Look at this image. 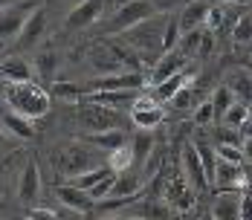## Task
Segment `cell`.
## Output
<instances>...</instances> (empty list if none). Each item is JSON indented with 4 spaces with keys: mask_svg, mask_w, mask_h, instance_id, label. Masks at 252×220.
<instances>
[{
    "mask_svg": "<svg viewBox=\"0 0 252 220\" xmlns=\"http://www.w3.org/2000/svg\"><path fill=\"white\" fill-rule=\"evenodd\" d=\"M3 98H6L9 110L21 113L26 119H38V116H47L52 96L44 87H38L35 81H24V84H6Z\"/></svg>",
    "mask_w": 252,
    "mask_h": 220,
    "instance_id": "1",
    "label": "cell"
},
{
    "mask_svg": "<svg viewBox=\"0 0 252 220\" xmlns=\"http://www.w3.org/2000/svg\"><path fill=\"white\" fill-rule=\"evenodd\" d=\"M99 165H104V162L99 159L96 148L87 145L84 139H70L67 145L55 148V168L61 174H67L70 180L78 177V174H84V171H93Z\"/></svg>",
    "mask_w": 252,
    "mask_h": 220,
    "instance_id": "2",
    "label": "cell"
},
{
    "mask_svg": "<svg viewBox=\"0 0 252 220\" xmlns=\"http://www.w3.org/2000/svg\"><path fill=\"white\" fill-rule=\"evenodd\" d=\"M162 29H165V21H157V18H151V21H145V24L133 26L130 32H125V44L130 49H136L139 55H145V61L148 64H157L159 61V55H162Z\"/></svg>",
    "mask_w": 252,
    "mask_h": 220,
    "instance_id": "3",
    "label": "cell"
},
{
    "mask_svg": "<svg viewBox=\"0 0 252 220\" xmlns=\"http://www.w3.org/2000/svg\"><path fill=\"white\" fill-rule=\"evenodd\" d=\"M151 18H157V9H154L151 0H125V3L113 12V18H110V24H107V35H125L133 26L145 24V21H151Z\"/></svg>",
    "mask_w": 252,
    "mask_h": 220,
    "instance_id": "4",
    "label": "cell"
},
{
    "mask_svg": "<svg viewBox=\"0 0 252 220\" xmlns=\"http://www.w3.org/2000/svg\"><path fill=\"white\" fill-rule=\"evenodd\" d=\"M44 6V0H21L9 9L0 12V41H12L21 35V29L26 26V21L32 18V12H38Z\"/></svg>",
    "mask_w": 252,
    "mask_h": 220,
    "instance_id": "5",
    "label": "cell"
},
{
    "mask_svg": "<svg viewBox=\"0 0 252 220\" xmlns=\"http://www.w3.org/2000/svg\"><path fill=\"white\" fill-rule=\"evenodd\" d=\"M78 122L90 127L87 133H101V130H125V119L119 116V110L101 107V104H81L78 107Z\"/></svg>",
    "mask_w": 252,
    "mask_h": 220,
    "instance_id": "6",
    "label": "cell"
},
{
    "mask_svg": "<svg viewBox=\"0 0 252 220\" xmlns=\"http://www.w3.org/2000/svg\"><path fill=\"white\" fill-rule=\"evenodd\" d=\"M148 81L142 73H113V75H99L93 81L84 84V96L90 93H113V90H142Z\"/></svg>",
    "mask_w": 252,
    "mask_h": 220,
    "instance_id": "7",
    "label": "cell"
},
{
    "mask_svg": "<svg viewBox=\"0 0 252 220\" xmlns=\"http://www.w3.org/2000/svg\"><path fill=\"white\" fill-rule=\"evenodd\" d=\"M194 191H197V189H194L183 174H177V177H171V180L162 186V200H165V206L174 209V212H191L194 203H197Z\"/></svg>",
    "mask_w": 252,
    "mask_h": 220,
    "instance_id": "8",
    "label": "cell"
},
{
    "mask_svg": "<svg viewBox=\"0 0 252 220\" xmlns=\"http://www.w3.org/2000/svg\"><path fill=\"white\" fill-rule=\"evenodd\" d=\"M122 215L136 218V220H177V212L165 206V200H159V197H145V191H142V200L130 203Z\"/></svg>",
    "mask_w": 252,
    "mask_h": 220,
    "instance_id": "9",
    "label": "cell"
},
{
    "mask_svg": "<svg viewBox=\"0 0 252 220\" xmlns=\"http://www.w3.org/2000/svg\"><path fill=\"white\" fill-rule=\"evenodd\" d=\"M104 3L107 0H81L78 6L70 9V15L64 18V29L67 32H78V29H87L104 15Z\"/></svg>",
    "mask_w": 252,
    "mask_h": 220,
    "instance_id": "10",
    "label": "cell"
},
{
    "mask_svg": "<svg viewBox=\"0 0 252 220\" xmlns=\"http://www.w3.org/2000/svg\"><path fill=\"white\" fill-rule=\"evenodd\" d=\"M180 165H183V177H186V180H189L197 191H200V189H206V186H212V183H209V177H206V168H203L200 154H197L194 142H186V145H183Z\"/></svg>",
    "mask_w": 252,
    "mask_h": 220,
    "instance_id": "11",
    "label": "cell"
},
{
    "mask_svg": "<svg viewBox=\"0 0 252 220\" xmlns=\"http://www.w3.org/2000/svg\"><path fill=\"white\" fill-rule=\"evenodd\" d=\"M247 183V171L244 165H235V162H226V159H218L215 165V177H212V186L218 191H241Z\"/></svg>",
    "mask_w": 252,
    "mask_h": 220,
    "instance_id": "12",
    "label": "cell"
},
{
    "mask_svg": "<svg viewBox=\"0 0 252 220\" xmlns=\"http://www.w3.org/2000/svg\"><path fill=\"white\" fill-rule=\"evenodd\" d=\"M241 203H244V191H220L209 215L215 220H241Z\"/></svg>",
    "mask_w": 252,
    "mask_h": 220,
    "instance_id": "13",
    "label": "cell"
},
{
    "mask_svg": "<svg viewBox=\"0 0 252 220\" xmlns=\"http://www.w3.org/2000/svg\"><path fill=\"white\" fill-rule=\"evenodd\" d=\"M186 64H189V58H186L180 49L159 55V61L154 64V70H151V84H162L165 78H171V75L183 73V70H186Z\"/></svg>",
    "mask_w": 252,
    "mask_h": 220,
    "instance_id": "14",
    "label": "cell"
},
{
    "mask_svg": "<svg viewBox=\"0 0 252 220\" xmlns=\"http://www.w3.org/2000/svg\"><path fill=\"white\" fill-rule=\"evenodd\" d=\"M44 29H47V12H44V6L38 9V12H32V18L26 21V26L21 29V35H18V44L15 49L21 52V49H29L35 47L41 38H44Z\"/></svg>",
    "mask_w": 252,
    "mask_h": 220,
    "instance_id": "15",
    "label": "cell"
},
{
    "mask_svg": "<svg viewBox=\"0 0 252 220\" xmlns=\"http://www.w3.org/2000/svg\"><path fill=\"white\" fill-rule=\"evenodd\" d=\"M55 197L67 206V209H73V212H78V215H87L93 206H96V200L87 194V191H81V189H76L73 183H67V186H58L55 189Z\"/></svg>",
    "mask_w": 252,
    "mask_h": 220,
    "instance_id": "16",
    "label": "cell"
},
{
    "mask_svg": "<svg viewBox=\"0 0 252 220\" xmlns=\"http://www.w3.org/2000/svg\"><path fill=\"white\" fill-rule=\"evenodd\" d=\"M206 12H209V3H206V0H189V3L183 6V12L177 15L183 35H186V32H194V29H203V26H206Z\"/></svg>",
    "mask_w": 252,
    "mask_h": 220,
    "instance_id": "17",
    "label": "cell"
},
{
    "mask_svg": "<svg viewBox=\"0 0 252 220\" xmlns=\"http://www.w3.org/2000/svg\"><path fill=\"white\" fill-rule=\"evenodd\" d=\"M0 127L9 133V136H15V139H35V125L32 119H26L21 113H15V110H3V116H0Z\"/></svg>",
    "mask_w": 252,
    "mask_h": 220,
    "instance_id": "18",
    "label": "cell"
},
{
    "mask_svg": "<svg viewBox=\"0 0 252 220\" xmlns=\"http://www.w3.org/2000/svg\"><path fill=\"white\" fill-rule=\"evenodd\" d=\"M194 81V70H183V73L171 75V78H165L162 84H154L151 96L157 98V101H171V98L183 90V87H189Z\"/></svg>",
    "mask_w": 252,
    "mask_h": 220,
    "instance_id": "19",
    "label": "cell"
},
{
    "mask_svg": "<svg viewBox=\"0 0 252 220\" xmlns=\"http://www.w3.org/2000/svg\"><path fill=\"white\" fill-rule=\"evenodd\" d=\"M0 75H3L9 84H24V81H32L35 70H32V64L24 61L21 55H12V58H3V61H0Z\"/></svg>",
    "mask_w": 252,
    "mask_h": 220,
    "instance_id": "20",
    "label": "cell"
},
{
    "mask_svg": "<svg viewBox=\"0 0 252 220\" xmlns=\"http://www.w3.org/2000/svg\"><path fill=\"white\" fill-rule=\"evenodd\" d=\"M78 139H84L87 145L99 148V151H107V154H113V151H119V148L127 145V133L125 130H101V133H81Z\"/></svg>",
    "mask_w": 252,
    "mask_h": 220,
    "instance_id": "21",
    "label": "cell"
},
{
    "mask_svg": "<svg viewBox=\"0 0 252 220\" xmlns=\"http://www.w3.org/2000/svg\"><path fill=\"white\" fill-rule=\"evenodd\" d=\"M136 96H139V90H113V93H90L87 101L110 107V110H122V107H133Z\"/></svg>",
    "mask_w": 252,
    "mask_h": 220,
    "instance_id": "22",
    "label": "cell"
},
{
    "mask_svg": "<svg viewBox=\"0 0 252 220\" xmlns=\"http://www.w3.org/2000/svg\"><path fill=\"white\" fill-rule=\"evenodd\" d=\"M90 64H93V70H99L101 75L125 73V67L119 64V58L110 52V47H107V44H101V47H93V49H90Z\"/></svg>",
    "mask_w": 252,
    "mask_h": 220,
    "instance_id": "23",
    "label": "cell"
},
{
    "mask_svg": "<svg viewBox=\"0 0 252 220\" xmlns=\"http://www.w3.org/2000/svg\"><path fill=\"white\" fill-rule=\"evenodd\" d=\"M18 194L24 203H32L35 197L41 194V171H38V162H26L24 174H21V183H18Z\"/></svg>",
    "mask_w": 252,
    "mask_h": 220,
    "instance_id": "24",
    "label": "cell"
},
{
    "mask_svg": "<svg viewBox=\"0 0 252 220\" xmlns=\"http://www.w3.org/2000/svg\"><path fill=\"white\" fill-rule=\"evenodd\" d=\"M226 87L232 90L235 101H244V104H250V107H252V75L247 73V70L229 75V78H226Z\"/></svg>",
    "mask_w": 252,
    "mask_h": 220,
    "instance_id": "25",
    "label": "cell"
},
{
    "mask_svg": "<svg viewBox=\"0 0 252 220\" xmlns=\"http://www.w3.org/2000/svg\"><path fill=\"white\" fill-rule=\"evenodd\" d=\"M113 168L104 162V165H99V168H93V171H84V174H78V177H73V180H67V183H73L76 189H81V191H87L90 194V189H96L101 180H107V177H113Z\"/></svg>",
    "mask_w": 252,
    "mask_h": 220,
    "instance_id": "26",
    "label": "cell"
},
{
    "mask_svg": "<svg viewBox=\"0 0 252 220\" xmlns=\"http://www.w3.org/2000/svg\"><path fill=\"white\" fill-rule=\"evenodd\" d=\"M130 151H133V168H136V171H142V165L148 162V157L154 154V136H151V130L136 133V139L130 142Z\"/></svg>",
    "mask_w": 252,
    "mask_h": 220,
    "instance_id": "27",
    "label": "cell"
},
{
    "mask_svg": "<svg viewBox=\"0 0 252 220\" xmlns=\"http://www.w3.org/2000/svg\"><path fill=\"white\" fill-rule=\"evenodd\" d=\"M162 119H165V113H162L159 104H157V107H142V110H130V122L136 125V127H142V130L157 127Z\"/></svg>",
    "mask_w": 252,
    "mask_h": 220,
    "instance_id": "28",
    "label": "cell"
},
{
    "mask_svg": "<svg viewBox=\"0 0 252 220\" xmlns=\"http://www.w3.org/2000/svg\"><path fill=\"white\" fill-rule=\"evenodd\" d=\"M32 70H35V75H38V78H41L44 84H55V70H58V58H55L52 52H44V55H38V58H35Z\"/></svg>",
    "mask_w": 252,
    "mask_h": 220,
    "instance_id": "29",
    "label": "cell"
},
{
    "mask_svg": "<svg viewBox=\"0 0 252 220\" xmlns=\"http://www.w3.org/2000/svg\"><path fill=\"white\" fill-rule=\"evenodd\" d=\"M235 104V96H232V90H229L226 84H220L215 93H212V107H215V125L223 122V116H226V110Z\"/></svg>",
    "mask_w": 252,
    "mask_h": 220,
    "instance_id": "30",
    "label": "cell"
},
{
    "mask_svg": "<svg viewBox=\"0 0 252 220\" xmlns=\"http://www.w3.org/2000/svg\"><path fill=\"white\" fill-rule=\"evenodd\" d=\"M52 98H67V101H81L84 96V84H78V81H55L50 90Z\"/></svg>",
    "mask_w": 252,
    "mask_h": 220,
    "instance_id": "31",
    "label": "cell"
},
{
    "mask_svg": "<svg viewBox=\"0 0 252 220\" xmlns=\"http://www.w3.org/2000/svg\"><path fill=\"white\" fill-rule=\"evenodd\" d=\"M180 38H183V29H180V21L177 18H165V29H162V55L165 52H174L180 47Z\"/></svg>",
    "mask_w": 252,
    "mask_h": 220,
    "instance_id": "32",
    "label": "cell"
},
{
    "mask_svg": "<svg viewBox=\"0 0 252 220\" xmlns=\"http://www.w3.org/2000/svg\"><path fill=\"white\" fill-rule=\"evenodd\" d=\"M232 41L238 44V47H252V15H241L235 26H232Z\"/></svg>",
    "mask_w": 252,
    "mask_h": 220,
    "instance_id": "33",
    "label": "cell"
},
{
    "mask_svg": "<svg viewBox=\"0 0 252 220\" xmlns=\"http://www.w3.org/2000/svg\"><path fill=\"white\" fill-rule=\"evenodd\" d=\"M107 165H110L116 174L130 171V168H133V151H130V145L113 151V154H110V159H107Z\"/></svg>",
    "mask_w": 252,
    "mask_h": 220,
    "instance_id": "34",
    "label": "cell"
},
{
    "mask_svg": "<svg viewBox=\"0 0 252 220\" xmlns=\"http://www.w3.org/2000/svg\"><path fill=\"white\" fill-rule=\"evenodd\" d=\"M203 32L206 29H194V32H186L183 38H180V52L186 55V58H197V49H200V41H203Z\"/></svg>",
    "mask_w": 252,
    "mask_h": 220,
    "instance_id": "35",
    "label": "cell"
},
{
    "mask_svg": "<svg viewBox=\"0 0 252 220\" xmlns=\"http://www.w3.org/2000/svg\"><path fill=\"white\" fill-rule=\"evenodd\" d=\"M250 104H244V101H235L232 107L226 110V116H223V122L220 125H229V127H241V125L250 119Z\"/></svg>",
    "mask_w": 252,
    "mask_h": 220,
    "instance_id": "36",
    "label": "cell"
},
{
    "mask_svg": "<svg viewBox=\"0 0 252 220\" xmlns=\"http://www.w3.org/2000/svg\"><path fill=\"white\" fill-rule=\"evenodd\" d=\"M194 148H197V154H200V162H203V168H206V177H209V183H212L215 165H218V154H215L212 145H203V142H194Z\"/></svg>",
    "mask_w": 252,
    "mask_h": 220,
    "instance_id": "37",
    "label": "cell"
},
{
    "mask_svg": "<svg viewBox=\"0 0 252 220\" xmlns=\"http://www.w3.org/2000/svg\"><path fill=\"white\" fill-rule=\"evenodd\" d=\"M215 133H218V145H235V148L244 145V139H241V130H238V127L218 125V127H215Z\"/></svg>",
    "mask_w": 252,
    "mask_h": 220,
    "instance_id": "38",
    "label": "cell"
},
{
    "mask_svg": "<svg viewBox=\"0 0 252 220\" xmlns=\"http://www.w3.org/2000/svg\"><path fill=\"white\" fill-rule=\"evenodd\" d=\"M215 154H218V159H226V162H235V165H244L247 159H244V151L235 145H215Z\"/></svg>",
    "mask_w": 252,
    "mask_h": 220,
    "instance_id": "39",
    "label": "cell"
},
{
    "mask_svg": "<svg viewBox=\"0 0 252 220\" xmlns=\"http://www.w3.org/2000/svg\"><path fill=\"white\" fill-rule=\"evenodd\" d=\"M223 24H226V12H223L220 6H209V12H206V29L215 35Z\"/></svg>",
    "mask_w": 252,
    "mask_h": 220,
    "instance_id": "40",
    "label": "cell"
},
{
    "mask_svg": "<svg viewBox=\"0 0 252 220\" xmlns=\"http://www.w3.org/2000/svg\"><path fill=\"white\" fill-rule=\"evenodd\" d=\"M194 122L197 125H215V107H212V98H206L197 104L194 110Z\"/></svg>",
    "mask_w": 252,
    "mask_h": 220,
    "instance_id": "41",
    "label": "cell"
},
{
    "mask_svg": "<svg viewBox=\"0 0 252 220\" xmlns=\"http://www.w3.org/2000/svg\"><path fill=\"white\" fill-rule=\"evenodd\" d=\"M171 101H174L180 110H183V107H191V104H194V87H191V84H189V87H183Z\"/></svg>",
    "mask_w": 252,
    "mask_h": 220,
    "instance_id": "42",
    "label": "cell"
},
{
    "mask_svg": "<svg viewBox=\"0 0 252 220\" xmlns=\"http://www.w3.org/2000/svg\"><path fill=\"white\" fill-rule=\"evenodd\" d=\"M212 49H215V35L206 29V32H203V41H200V49H197V58H209Z\"/></svg>",
    "mask_w": 252,
    "mask_h": 220,
    "instance_id": "43",
    "label": "cell"
},
{
    "mask_svg": "<svg viewBox=\"0 0 252 220\" xmlns=\"http://www.w3.org/2000/svg\"><path fill=\"white\" fill-rule=\"evenodd\" d=\"M241 220H252V191H244V203H241Z\"/></svg>",
    "mask_w": 252,
    "mask_h": 220,
    "instance_id": "44",
    "label": "cell"
},
{
    "mask_svg": "<svg viewBox=\"0 0 252 220\" xmlns=\"http://www.w3.org/2000/svg\"><path fill=\"white\" fill-rule=\"evenodd\" d=\"M29 220H58V218H55V212L38 206V209H32V212H29Z\"/></svg>",
    "mask_w": 252,
    "mask_h": 220,
    "instance_id": "45",
    "label": "cell"
},
{
    "mask_svg": "<svg viewBox=\"0 0 252 220\" xmlns=\"http://www.w3.org/2000/svg\"><path fill=\"white\" fill-rule=\"evenodd\" d=\"M238 130H241V139H252V110H250V119L241 125Z\"/></svg>",
    "mask_w": 252,
    "mask_h": 220,
    "instance_id": "46",
    "label": "cell"
},
{
    "mask_svg": "<svg viewBox=\"0 0 252 220\" xmlns=\"http://www.w3.org/2000/svg\"><path fill=\"white\" fill-rule=\"evenodd\" d=\"M154 3V9H159V12H162V9H171V6H177V0H151Z\"/></svg>",
    "mask_w": 252,
    "mask_h": 220,
    "instance_id": "47",
    "label": "cell"
},
{
    "mask_svg": "<svg viewBox=\"0 0 252 220\" xmlns=\"http://www.w3.org/2000/svg\"><path fill=\"white\" fill-rule=\"evenodd\" d=\"M241 151H244V159H247V162H252V139H244Z\"/></svg>",
    "mask_w": 252,
    "mask_h": 220,
    "instance_id": "48",
    "label": "cell"
},
{
    "mask_svg": "<svg viewBox=\"0 0 252 220\" xmlns=\"http://www.w3.org/2000/svg\"><path fill=\"white\" fill-rule=\"evenodd\" d=\"M15 3H21V0H0V12L9 9V6H15Z\"/></svg>",
    "mask_w": 252,
    "mask_h": 220,
    "instance_id": "49",
    "label": "cell"
},
{
    "mask_svg": "<svg viewBox=\"0 0 252 220\" xmlns=\"http://www.w3.org/2000/svg\"><path fill=\"white\" fill-rule=\"evenodd\" d=\"M220 3H226V6H244L247 0H220Z\"/></svg>",
    "mask_w": 252,
    "mask_h": 220,
    "instance_id": "50",
    "label": "cell"
},
{
    "mask_svg": "<svg viewBox=\"0 0 252 220\" xmlns=\"http://www.w3.org/2000/svg\"><path fill=\"white\" fill-rule=\"evenodd\" d=\"M104 220H136V218H127V215H113V218H104Z\"/></svg>",
    "mask_w": 252,
    "mask_h": 220,
    "instance_id": "51",
    "label": "cell"
},
{
    "mask_svg": "<svg viewBox=\"0 0 252 220\" xmlns=\"http://www.w3.org/2000/svg\"><path fill=\"white\" fill-rule=\"evenodd\" d=\"M244 70H247V73L252 75V64H244Z\"/></svg>",
    "mask_w": 252,
    "mask_h": 220,
    "instance_id": "52",
    "label": "cell"
},
{
    "mask_svg": "<svg viewBox=\"0 0 252 220\" xmlns=\"http://www.w3.org/2000/svg\"><path fill=\"white\" fill-rule=\"evenodd\" d=\"M200 220H215V218H212V215H203V218Z\"/></svg>",
    "mask_w": 252,
    "mask_h": 220,
    "instance_id": "53",
    "label": "cell"
},
{
    "mask_svg": "<svg viewBox=\"0 0 252 220\" xmlns=\"http://www.w3.org/2000/svg\"><path fill=\"white\" fill-rule=\"evenodd\" d=\"M0 148H3V127H0Z\"/></svg>",
    "mask_w": 252,
    "mask_h": 220,
    "instance_id": "54",
    "label": "cell"
}]
</instances>
